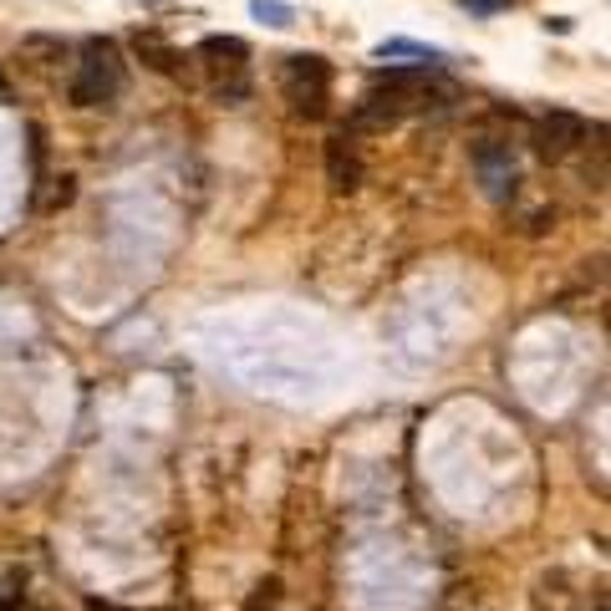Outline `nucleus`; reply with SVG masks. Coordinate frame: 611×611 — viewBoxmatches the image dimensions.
<instances>
[{"mask_svg": "<svg viewBox=\"0 0 611 611\" xmlns=\"http://www.w3.org/2000/svg\"><path fill=\"white\" fill-rule=\"evenodd\" d=\"M118 92H122L118 42L92 36L82 46V61H77V77H72V107H107V103H118Z\"/></svg>", "mask_w": 611, "mask_h": 611, "instance_id": "1", "label": "nucleus"}, {"mask_svg": "<svg viewBox=\"0 0 611 611\" xmlns=\"http://www.w3.org/2000/svg\"><path fill=\"white\" fill-rule=\"evenodd\" d=\"M281 97L291 103V113L306 122L327 118V103H331V67L312 51L301 57H285L281 61Z\"/></svg>", "mask_w": 611, "mask_h": 611, "instance_id": "2", "label": "nucleus"}, {"mask_svg": "<svg viewBox=\"0 0 611 611\" xmlns=\"http://www.w3.org/2000/svg\"><path fill=\"white\" fill-rule=\"evenodd\" d=\"M199 61L209 67V77H214V92L220 97H245L250 92V82H245V61H250V46L239 42V36H204L199 42Z\"/></svg>", "mask_w": 611, "mask_h": 611, "instance_id": "3", "label": "nucleus"}, {"mask_svg": "<svg viewBox=\"0 0 611 611\" xmlns=\"http://www.w3.org/2000/svg\"><path fill=\"white\" fill-rule=\"evenodd\" d=\"M586 133H591V122H586L581 113L551 107V113H540V118H536V133H530V143H536V153L545 158V164H561V158H571V153L581 149Z\"/></svg>", "mask_w": 611, "mask_h": 611, "instance_id": "4", "label": "nucleus"}, {"mask_svg": "<svg viewBox=\"0 0 611 611\" xmlns=\"http://www.w3.org/2000/svg\"><path fill=\"white\" fill-rule=\"evenodd\" d=\"M474 174L484 184L490 199H509L515 184H520V164H515V149L500 143V138H479L474 143Z\"/></svg>", "mask_w": 611, "mask_h": 611, "instance_id": "5", "label": "nucleus"}, {"mask_svg": "<svg viewBox=\"0 0 611 611\" xmlns=\"http://www.w3.org/2000/svg\"><path fill=\"white\" fill-rule=\"evenodd\" d=\"M327 184L337 195H352L362 184V158L346 138H327Z\"/></svg>", "mask_w": 611, "mask_h": 611, "instance_id": "6", "label": "nucleus"}, {"mask_svg": "<svg viewBox=\"0 0 611 611\" xmlns=\"http://www.w3.org/2000/svg\"><path fill=\"white\" fill-rule=\"evenodd\" d=\"M133 51L149 61L158 77H184V61H189L179 46H168L164 36H153V31H138V36H133Z\"/></svg>", "mask_w": 611, "mask_h": 611, "instance_id": "7", "label": "nucleus"}, {"mask_svg": "<svg viewBox=\"0 0 611 611\" xmlns=\"http://www.w3.org/2000/svg\"><path fill=\"white\" fill-rule=\"evenodd\" d=\"M373 57L377 61H398V67H438L444 51H438V46H423V42H408V36H392V42L377 46Z\"/></svg>", "mask_w": 611, "mask_h": 611, "instance_id": "8", "label": "nucleus"}, {"mask_svg": "<svg viewBox=\"0 0 611 611\" xmlns=\"http://www.w3.org/2000/svg\"><path fill=\"white\" fill-rule=\"evenodd\" d=\"M250 15H255V21H266V26H291V21H296V11H291V5H281V0H255Z\"/></svg>", "mask_w": 611, "mask_h": 611, "instance_id": "9", "label": "nucleus"}, {"mask_svg": "<svg viewBox=\"0 0 611 611\" xmlns=\"http://www.w3.org/2000/svg\"><path fill=\"white\" fill-rule=\"evenodd\" d=\"M21 576H5V581H0V611H21L26 607V591H21Z\"/></svg>", "mask_w": 611, "mask_h": 611, "instance_id": "10", "label": "nucleus"}, {"mask_svg": "<svg viewBox=\"0 0 611 611\" xmlns=\"http://www.w3.org/2000/svg\"><path fill=\"white\" fill-rule=\"evenodd\" d=\"M72 195H77V184L72 179H57V189L42 199V209H61V204H72Z\"/></svg>", "mask_w": 611, "mask_h": 611, "instance_id": "11", "label": "nucleus"}, {"mask_svg": "<svg viewBox=\"0 0 611 611\" xmlns=\"http://www.w3.org/2000/svg\"><path fill=\"white\" fill-rule=\"evenodd\" d=\"M463 11H474V15H494V11H505L509 0H459Z\"/></svg>", "mask_w": 611, "mask_h": 611, "instance_id": "12", "label": "nucleus"}, {"mask_svg": "<svg viewBox=\"0 0 611 611\" xmlns=\"http://www.w3.org/2000/svg\"><path fill=\"white\" fill-rule=\"evenodd\" d=\"M0 97H5V77H0Z\"/></svg>", "mask_w": 611, "mask_h": 611, "instance_id": "13", "label": "nucleus"}]
</instances>
